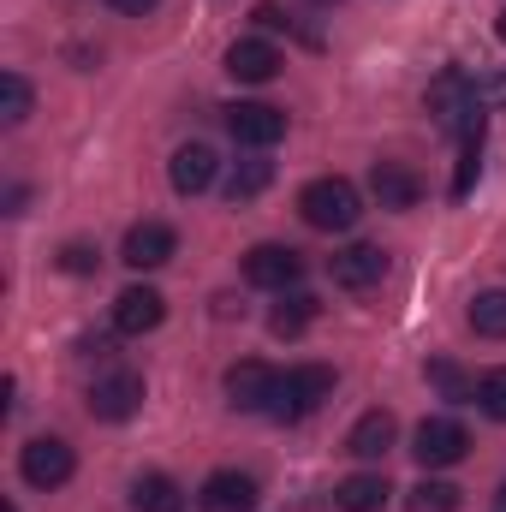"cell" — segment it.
Here are the masks:
<instances>
[{"mask_svg":"<svg viewBox=\"0 0 506 512\" xmlns=\"http://www.w3.org/2000/svg\"><path fill=\"white\" fill-rule=\"evenodd\" d=\"M411 453H417L423 471H447V465H459V459L471 453V435H465V423H453V417H423L417 435H411Z\"/></svg>","mask_w":506,"mask_h":512,"instance_id":"cell-5","label":"cell"},{"mask_svg":"<svg viewBox=\"0 0 506 512\" xmlns=\"http://www.w3.org/2000/svg\"><path fill=\"white\" fill-rule=\"evenodd\" d=\"M429 382L441 387L447 399H477V382H471L459 364H447V358H435V364H429Z\"/></svg>","mask_w":506,"mask_h":512,"instance_id":"cell-25","label":"cell"},{"mask_svg":"<svg viewBox=\"0 0 506 512\" xmlns=\"http://www.w3.org/2000/svg\"><path fill=\"white\" fill-rule=\"evenodd\" d=\"M322 399H334V370H328V364H298V370H286V376H280L268 417L298 423V417H310Z\"/></svg>","mask_w":506,"mask_h":512,"instance_id":"cell-3","label":"cell"},{"mask_svg":"<svg viewBox=\"0 0 506 512\" xmlns=\"http://www.w3.org/2000/svg\"><path fill=\"white\" fill-rule=\"evenodd\" d=\"M96 262H102V256L90 251V245H78V239L60 251V268H66V274H96Z\"/></svg>","mask_w":506,"mask_h":512,"instance_id":"cell-28","label":"cell"},{"mask_svg":"<svg viewBox=\"0 0 506 512\" xmlns=\"http://www.w3.org/2000/svg\"><path fill=\"white\" fill-rule=\"evenodd\" d=\"M405 507H411V512H459V489H453V483L423 477V483L405 495Z\"/></svg>","mask_w":506,"mask_h":512,"instance_id":"cell-23","label":"cell"},{"mask_svg":"<svg viewBox=\"0 0 506 512\" xmlns=\"http://www.w3.org/2000/svg\"><path fill=\"white\" fill-rule=\"evenodd\" d=\"M30 102H36L30 84H24L18 72H6V78H0V120H6V126H24V120H30Z\"/></svg>","mask_w":506,"mask_h":512,"instance_id":"cell-24","label":"cell"},{"mask_svg":"<svg viewBox=\"0 0 506 512\" xmlns=\"http://www.w3.org/2000/svg\"><path fill=\"white\" fill-rule=\"evenodd\" d=\"M245 280L262 286V292H286V286L304 280V256L292 245H251L245 251Z\"/></svg>","mask_w":506,"mask_h":512,"instance_id":"cell-7","label":"cell"},{"mask_svg":"<svg viewBox=\"0 0 506 512\" xmlns=\"http://www.w3.org/2000/svg\"><path fill=\"white\" fill-rule=\"evenodd\" d=\"M316 6H334V0H316Z\"/></svg>","mask_w":506,"mask_h":512,"instance_id":"cell-35","label":"cell"},{"mask_svg":"<svg viewBox=\"0 0 506 512\" xmlns=\"http://www.w3.org/2000/svg\"><path fill=\"white\" fill-rule=\"evenodd\" d=\"M173 251H179V239H173V227L167 221H137L126 233V245H120V262L126 268H161V262H173Z\"/></svg>","mask_w":506,"mask_h":512,"instance_id":"cell-12","label":"cell"},{"mask_svg":"<svg viewBox=\"0 0 506 512\" xmlns=\"http://www.w3.org/2000/svg\"><path fill=\"white\" fill-rule=\"evenodd\" d=\"M197 507L203 512H251L256 507V477H245V471H215V477H203Z\"/></svg>","mask_w":506,"mask_h":512,"instance_id":"cell-15","label":"cell"},{"mask_svg":"<svg viewBox=\"0 0 506 512\" xmlns=\"http://www.w3.org/2000/svg\"><path fill=\"white\" fill-rule=\"evenodd\" d=\"M0 512H18V507H12V501H6V507H0Z\"/></svg>","mask_w":506,"mask_h":512,"instance_id":"cell-34","label":"cell"},{"mask_svg":"<svg viewBox=\"0 0 506 512\" xmlns=\"http://www.w3.org/2000/svg\"><path fill=\"white\" fill-rule=\"evenodd\" d=\"M161 316H167V298H161L155 286H126V292L114 298V334H126V340L155 334Z\"/></svg>","mask_w":506,"mask_h":512,"instance_id":"cell-10","label":"cell"},{"mask_svg":"<svg viewBox=\"0 0 506 512\" xmlns=\"http://www.w3.org/2000/svg\"><path fill=\"white\" fill-rule=\"evenodd\" d=\"M465 316H471V328H477L483 340H506V286H489V292H477Z\"/></svg>","mask_w":506,"mask_h":512,"instance_id":"cell-21","label":"cell"},{"mask_svg":"<svg viewBox=\"0 0 506 512\" xmlns=\"http://www.w3.org/2000/svg\"><path fill=\"white\" fill-rule=\"evenodd\" d=\"M495 512H506V483H501V495H495Z\"/></svg>","mask_w":506,"mask_h":512,"instance_id":"cell-32","label":"cell"},{"mask_svg":"<svg viewBox=\"0 0 506 512\" xmlns=\"http://www.w3.org/2000/svg\"><path fill=\"white\" fill-rule=\"evenodd\" d=\"M316 310H322V304H316L310 292H280V304L268 310V334H274V340H298V334L316 322Z\"/></svg>","mask_w":506,"mask_h":512,"instance_id":"cell-18","label":"cell"},{"mask_svg":"<svg viewBox=\"0 0 506 512\" xmlns=\"http://www.w3.org/2000/svg\"><path fill=\"white\" fill-rule=\"evenodd\" d=\"M298 215L316 227V233H352L358 215H364V197L352 179H310L298 191Z\"/></svg>","mask_w":506,"mask_h":512,"instance_id":"cell-2","label":"cell"},{"mask_svg":"<svg viewBox=\"0 0 506 512\" xmlns=\"http://www.w3.org/2000/svg\"><path fill=\"white\" fill-rule=\"evenodd\" d=\"M256 24H262V30H280V24H286V18H280V12H274V6H256Z\"/></svg>","mask_w":506,"mask_h":512,"instance_id":"cell-30","label":"cell"},{"mask_svg":"<svg viewBox=\"0 0 506 512\" xmlns=\"http://www.w3.org/2000/svg\"><path fill=\"white\" fill-rule=\"evenodd\" d=\"M227 131L245 143V149H274L286 137V114L268 108V102H233L227 108Z\"/></svg>","mask_w":506,"mask_h":512,"instance_id":"cell-8","label":"cell"},{"mask_svg":"<svg viewBox=\"0 0 506 512\" xmlns=\"http://www.w3.org/2000/svg\"><path fill=\"white\" fill-rule=\"evenodd\" d=\"M108 6H114V12H126V18H143V12H155L161 0H108Z\"/></svg>","mask_w":506,"mask_h":512,"instance_id":"cell-29","label":"cell"},{"mask_svg":"<svg viewBox=\"0 0 506 512\" xmlns=\"http://www.w3.org/2000/svg\"><path fill=\"white\" fill-rule=\"evenodd\" d=\"M215 173H221V155H215L209 143H179L173 161H167V179H173L179 197H203V191L215 185Z\"/></svg>","mask_w":506,"mask_h":512,"instance_id":"cell-9","label":"cell"},{"mask_svg":"<svg viewBox=\"0 0 506 512\" xmlns=\"http://www.w3.org/2000/svg\"><path fill=\"white\" fill-rule=\"evenodd\" d=\"M280 48L274 42H262V36H245V42H233L227 48V78H239V84H268V78H280Z\"/></svg>","mask_w":506,"mask_h":512,"instance_id":"cell-14","label":"cell"},{"mask_svg":"<svg viewBox=\"0 0 506 512\" xmlns=\"http://www.w3.org/2000/svg\"><path fill=\"white\" fill-rule=\"evenodd\" d=\"M477 405H483L495 423H506V370H489V376L477 382Z\"/></svg>","mask_w":506,"mask_h":512,"instance_id":"cell-27","label":"cell"},{"mask_svg":"<svg viewBox=\"0 0 506 512\" xmlns=\"http://www.w3.org/2000/svg\"><path fill=\"white\" fill-rule=\"evenodd\" d=\"M274 387H280V370H268L262 358H245V364L227 370V399L239 411H268L274 405Z\"/></svg>","mask_w":506,"mask_h":512,"instance_id":"cell-13","label":"cell"},{"mask_svg":"<svg viewBox=\"0 0 506 512\" xmlns=\"http://www.w3.org/2000/svg\"><path fill=\"white\" fill-rule=\"evenodd\" d=\"M370 191H376L381 209H417L423 179H417L405 161H376V167H370Z\"/></svg>","mask_w":506,"mask_h":512,"instance_id":"cell-16","label":"cell"},{"mask_svg":"<svg viewBox=\"0 0 506 512\" xmlns=\"http://www.w3.org/2000/svg\"><path fill=\"white\" fill-rule=\"evenodd\" d=\"M393 435H399L393 411H364V417L352 423V435H346V453H358V459H381V453L393 447Z\"/></svg>","mask_w":506,"mask_h":512,"instance_id":"cell-17","label":"cell"},{"mask_svg":"<svg viewBox=\"0 0 506 512\" xmlns=\"http://www.w3.org/2000/svg\"><path fill=\"white\" fill-rule=\"evenodd\" d=\"M489 96H495V102H506V78H501V84H489Z\"/></svg>","mask_w":506,"mask_h":512,"instance_id":"cell-31","label":"cell"},{"mask_svg":"<svg viewBox=\"0 0 506 512\" xmlns=\"http://www.w3.org/2000/svg\"><path fill=\"white\" fill-rule=\"evenodd\" d=\"M328 274L346 292H370V286H381V274H387V251L381 245H346V251L328 256Z\"/></svg>","mask_w":506,"mask_h":512,"instance_id":"cell-11","label":"cell"},{"mask_svg":"<svg viewBox=\"0 0 506 512\" xmlns=\"http://www.w3.org/2000/svg\"><path fill=\"white\" fill-rule=\"evenodd\" d=\"M483 179V143H465L459 167H453V197H471V185Z\"/></svg>","mask_w":506,"mask_h":512,"instance_id":"cell-26","label":"cell"},{"mask_svg":"<svg viewBox=\"0 0 506 512\" xmlns=\"http://www.w3.org/2000/svg\"><path fill=\"white\" fill-rule=\"evenodd\" d=\"M137 405H143V376L137 370H108V376L90 382V417L96 423H126V417H137Z\"/></svg>","mask_w":506,"mask_h":512,"instance_id":"cell-6","label":"cell"},{"mask_svg":"<svg viewBox=\"0 0 506 512\" xmlns=\"http://www.w3.org/2000/svg\"><path fill=\"white\" fill-rule=\"evenodd\" d=\"M495 30H501V42H506V12H501V24H495Z\"/></svg>","mask_w":506,"mask_h":512,"instance_id":"cell-33","label":"cell"},{"mask_svg":"<svg viewBox=\"0 0 506 512\" xmlns=\"http://www.w3.org/2000/svg\"><path fill=\"white\" fill-rule=\"evenodd\" d=\"M429 114H435V126L447 131V137H459V143H483V90H477V78L471 72H459V66H447L435 84H429Z\"/></svg>","mask_w":506,"mask_h":512,"instance_id":"cell-1","label":"cell"},{"mask_svg":"<svg viewBox=\"0 0 506 512\" xmlns=\"http://www.w3.org/2000/svg\"><path fill=\"white\" fill-rule=\"evenodd\" d=\"M268 185H274V161H239V167L227 173V197H233V203H251Z\"/></svg>","mask_w":506,"mask_h":512,"instance_id":"cell-22","label":"cell"},{"mask_svg":"<svg viewBox=\"0 0 506 512\" xmlns=\"http://www.w3.org/2000/svg\"><path fill=\"white\" fill-rule=\"evenodd\" d=\"M387 495H393V489H387V477H381V471H352V477L334 489L340 512H381V507H387Z\"/></svg>","mask_w":506,"mask_h":512,"instance_id":"cell-19","label":"cell"},{"mask_svg":"<svg viewBox=\"0 0 506 512\" xmlns=\"http://www.w3.org/2000/svg\"><path fill=\"white\" fill-rule=\"evenodd\" d=\"M131 507H137V512H185V489H179L173 477L149 471V477H137V483H131Z\"/></svg>","mask_w":506,"mask_h":512,"instance_id":"cell-20","label":"cell"},{"mask_svg":"<svg viewBox=\"0 0 506 512\" xmlns=\"http://www.w3.org/2000/svg\"><path fill=\"white\" fill-rule=\"evenodd\" d=\"M72 471H78V459H72V447L60 441V435H36V441H24V453H18V477L30 483V489H60V483H72Z\"/></svg>","mask_w":506,"mask_h":512,"instance_id":"cell-4","label":"cell"}]
</instances>
